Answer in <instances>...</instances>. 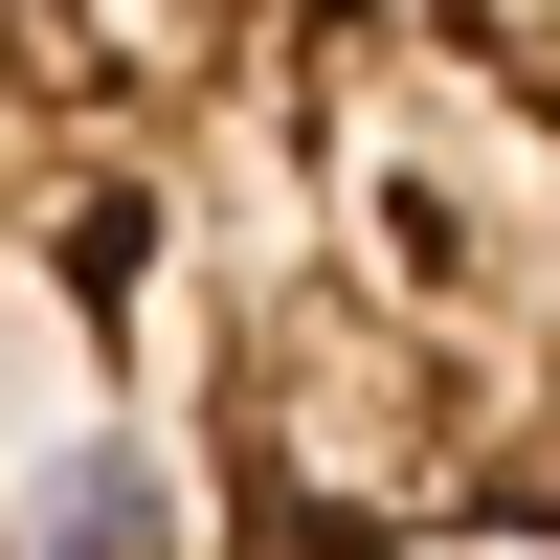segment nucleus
<instances>
[{
  "label": "nucleus",
  "instance_id": "obj_1",
  "mask_svg": "<svg viewBox=\"0 0 560 560\" xmlns=\"http://www.w3.org/2000/svg\"><path fill=\"white\" fill-rule=\"evenodd\" d=\"M0 560H560V0H0Z\"/></svg>",
  "mask_w": 560,
  "mask_h": 560
}]
</instances>
